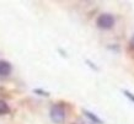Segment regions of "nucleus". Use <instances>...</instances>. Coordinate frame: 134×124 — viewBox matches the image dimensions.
<instances>
[{"label": "nucleus", "mask_w": 134, "mask_h": 124, "mask_svg": "<svg viewBox=\"0 0 134 124\" xmlns=\"http://www.w3.org/2000/svg\"><path fill=\"white\" fill-rule=\"evenodd\" d=\"M122 92H123V95H124V96H126L127 98L130 101V102H133V103H134V93H132V92L128 91V90H123Z\"/></svg>", "instance_id": "nucleus-6"}, {"label": "nucleus", "mask_w": 134, "mask_h": 124, "mask_svg": "<svg viewBox=\"0 0 134 124\" xmlns=\"http://www.w3.org/2000/svg\"><path fill=\"white\" fill-rule=\"evenodd\" d=\"M12 71V65L9 63L8 60H0V76H9Z\"/></svg>", "instance_id": "nucleus-3"}, {"label": "nucleus", "mask_w": 134, "mask_h": 124, "mask_svg": "<svg viewBox=\"0 0 134 124\" xmlns=\"http://www.w3.org/2000/svg\"><path fill=\"white\" fill-rule=\"evenodd\" d=\"M84 114L95 124H103V120H101V118H98L96 114H93V113L89 112V111H86V109H84Z\"/></svg>", "instance_id": "nucleus-4"}, {"label": "nucleus", "mask_w": 134, "mask_h": 124, "mask_svg": "<svg viewBox=\"0 0 134 124\" xmlns=\"http://www.w3.org/2000/svg\"><path fill=\"white\" fill-rule=\"evenodd\" d=\"M75 124H77V123H75Z\"/></svg>", "instance_id": "nucleus-9"}, {"label": "nucleus", "mask_w": 134, "mask_h": 124, "mask_svg": "<svg viewBox=\"0 0 134 124\" xmlns=\"http://www.w3.org/2000/svg\"><path fill=\"white\" fill-rule=\"evenodd\" d=\"M129 48L134 50V35L130 37V40H129Z\"/></svg>", "instance_id": "nucleus-8"}, {"label": "nucleus", "mask_w": 134, "mask_h": 124, "mask_svg": "<svg viewBox=\"0 0 134 124\" xmlns=\"http://www.w3.org/2000/svg\"><path fill=\"white\" fill-rule=\"evenodd\" d=\"M8 113H10L9 104L4 100H0V116H4V114H8Z\"/></svg>", "instance_id": "nucleus-5"}, {"label": "nucleus", "mask_w": 134, "mask_h": 124, "mask_svg": "<svg viewBox=\"0 0 134 124\" xmlns=\"http://www.w3.org/2000/svg\"><path fill=\"white\" fill-rule=\"evenodd\" d=\"M49 117H51L53 123L62 124L65 120V117H66L64 106L60 103L53 104L52 107H51V111H49Z\"/></svg>", "instance_id": "nucleus-1"}, {"label": "nucleus", "mask_w": 134, "mask_h": 124, "mask_svg": "<svg viewBox=\"0 0 134 124\" xmlns=\"http://www.w3.org/2000/svg\"><path fill=\"white\" fill-rule=\"evenodd\" d=\"M33 91H35V93H38V95H43V96H49L48 92H44L43 90H40V88H35Z\"/></svg>", "instance_id": "nucleus-7"}, {"label": "nucleus", "mask_w": 134, "mask_h": 124, "mask_svg": "<svg viewBox=\"0 0 134 124\" xmlns=\"http://www.w3.org/2000/svg\"><path fill=\"white\" fill-rule=\"evenodd\" d=\"M114 22H116V19L112 14H101L100 16L97 17L96 20V25H97L98 28L101 30H111V28L114 26Z\"/></svg>", "instance_id": "nucleus-2"}]
</instances>
